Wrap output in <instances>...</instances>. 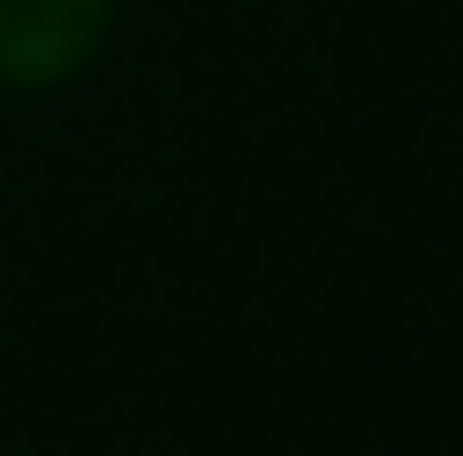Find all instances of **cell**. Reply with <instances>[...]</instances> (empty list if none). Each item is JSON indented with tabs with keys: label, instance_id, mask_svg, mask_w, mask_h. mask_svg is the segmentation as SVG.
Returning a JSON list of instances; mask_svg holds the SVG:
<instances>
[{
	"label": "cell",
	"instance_id": "1",
	"mask_svg": "<svg viewBox=\"0 0 463 456\" xmlns=\"http://www.w3.org/2000/svg\"><path fill=\"white\" fill-rule=\"evenodd\" d=\"M107 0H0V76L53 84L99 46Z\"/></svg>",
	"mask_w": 463,
	"mask_h": 456
}]
</instances>
